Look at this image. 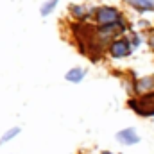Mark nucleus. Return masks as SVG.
<instances>
[{"label":"nucleus","instance_id":"1","mask_svg":"<svg viewBox=\"0 0 154 154\" xmlns=\"http://www.w3.org/2000/svg\"><path fill=\"white\" fill-rule=\"evenodd\" d=\"M127 106L140 116H154V91L142 93L136 99H129Z\"/></svg>","mask_w":154,"mask_h":154},{"label":"nucleus","instance_id":"4","mask_svg":"<svg viewBox=\"0 0 154 154\" xmlns=\"http://www.w3.org/2000/svg\"><path fill=\"white\" fill-rule=\"evenodd\" d=\"M115 138H116V142L122 143V145H134V143L140 142V134L136 133L134 127H125V129L118 131Z\"/></svg>","mask_w":154,"mask_h":154},{"label":"nucleus","instance_id":"9","mask_svg":"<svg viewBox=\"0 0 154 154\" xmlns=\"http://www.w3.org/2000/svg\"><path fill=\"white\" fill-rule=\"evenodd\" d=\"M70 14L77 18V20H84V18H88L90 16V11L84 7V5H75V4H72L70 5Z\"/></svg>","mask_w":154,"mask_h":154},{"label":"nucleus","instance_id":"3","mask_svg":"<svg viewBox=\"0 0 154 154\" xmlns=\"http://www.w3.org/2000/svg\"><path fill=\"white\" fill-rule=\"evenodd\" d=\"M93 16H95V20H97L99 25H109V23H116V22L124 20L122 14H120V11L116 7H111V5H100V7H97L95 13H93Z\"/></svg>","mask_w":154,"mask_h":154},{"label":"nucleus","instance_id":"6","mask_svg":"<svg viewBox=\"0 0 154 154\" xmlns=\"http://www.w3.org/2000/svg\"><path fill=\"white\" fill-rule=\"evenodd\" d=\"M134 11L138 13H149V11H154V0H125Z\"/></svg>","mask_w":154,"mask_h":154},{"label":"nucleus","instance_id":"10","mask_svg":"<svg viewBox=\"0 0 154 154\" xmlns=\"http://www.w3.org/2000/svg\"><path fill=\"white\" fill-rule=\"evenodd\" d=\"M20 133H22V129H20V127H16V125H14V127H9V129L0 136V145H4V143H7V142L14 140Z\"/></svg>","mask_w":154,"mask_h":154},{"label":"nucleus","instance_id":"2","mask_svg":"<svg viewBox=\"0 0 154 154\" xmlns=\"http://www.w3.org/2000/svg\"><path fill=\"white\" fill-rule=\"evenodd\" d=\"M133 43H131V38H125V36H118V38L111 39L109 47H108V52L111 57L115 59H124L127 56H131L133 52Z\"/></svg>","mask_w":154,"mask_h":154},{"label":"nucleus","instance_id":"8","mask_svg":"<svg viewBox=\"0 0 154 154\" xmlns=\"http://www.w3.org/2000/svg\"><path fill=\"white\" fill-rule=\"evenodd\" d=\"M57 5H59V0H45V2L41 4V7H39V14H41L43 18H47L48 14H52V13L56 11Z\"/></svg>","mask_w":154,"mask_h":154},{"label":"nucleus","instance_id":"12","mask_svg":"<svg viewBox=\"0 0 154 154\" xmlns=\"http://www.w3.org/2000/svg\"><path fill=\"white\" fill-rule=\"evenodd\" d=\"M149 45L152 47V50H154V36H151V38H149Z\"/></svg>","mask_w":154,"mask_h":154},{"label":"nucleus","instance_id":"11","mask_svg":"<svg viewBox=\"0 0 154 154\" xmlns=\"http://www.w3.org/2000/svg\"><path fill=\"white\" fill-rule=\"evenodd\" d=\"M131 43H133V47H134V48H138V47L142 45V38H140V34L133 32V34H131Z\"/></svg>","mask_w":154,"mask_h":154},{"label":"nucleus","instance_id":"7","mask_svg":"<svg viewBox=\"0 0 154 154\" xmlns=\"http://www.w3.org/2000/svg\"><path fill=\"white\" fill-rule=\"evenodd\" d=\"M84 77H86V70H84L82 66H74V68H70V70L65 74V79H66L68 82H74V84H79Z\"/></svg>","mask_w":154,"mask_h":154},{"label":"nucleus","instance_id":"5","mask_svg":"<svg viewBox=\"0 0 154 154\" xmlns=\"http://www.w3.org/2000/svg\"><path fill=\"white\" fill-rule=\"evenodd\" d=\"M134 91L136 93H149L154 91V75H145L134 82Z\"/></svg>","mask_w":154,"mask_h":154},{"label":"nucleus","instance_id":"13","mask_svg":"<svg viewBox=\"0 0 154 154\" xmlns=\"http://www.w3.org/2000/svg\"><path fill=\"white\" fill-rule=\"evenodd\" d=\"M102 154H113V152H102Z\"/></svg>","mask_w":154,"mask_h":154}]
</instances>
